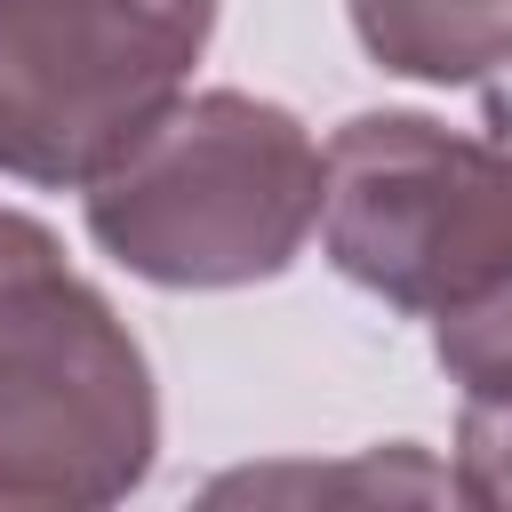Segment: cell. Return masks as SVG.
<instances>
[{
    "label": "cell",
    "instance_id": "cell-1",
    "mask_svg": "<svg viewBox=\"0 0 512 512\" xmlns=\"http://www.w3.org/2000/svg\"><path fill=\"white\" fill-rule=\"evenodd\" d=\"M328 192V152L296 112L200 88L176 96L80 200L112 264L152 288H248L304 256Z\"/></svg>",
    "mask_w": 512,
    "mask_h": 512
},
{
    "label": "cell",
    "instance_id": "cell-2",
    "mask_svg": "<svg viewBox=\"0 0 512 512\" xmlns=\"http://www.w3.org/2000/svg\"><path fill=\"white\" fill-rule=\"evenodd\" d=\"M160 400L120 312L56 232L0 264V512L112 504L152 472Z\"/></svg>",
    "mask_w": 512,
    "mask_h": 512
},
{
    "label": "cell",
    "instance_id": "cell-3",
    "mask_svg": "<svg viewBox=\"0 0 512 512\" xmlns=\"http://www.w3.org/2000/svg\"><path fill=\"white\" fill-rule=\"evenodd\" d=\"M320 240L408 320L472 312L512 272V152L424 112H360L328 136Z\"/></svg>",
    "mask_w": 512,
    "mask_h": 512
},
{
    "label": "cell",
    "instance_id": "cell-4",
    "mask_svg": "<svg viewBox=\"0 0 512 512\" xmlns=\"http://www.w3.org/2000/svg\"><path fill=\"white\" fill-rule=\"evenodd\" d=\"M216 0H0V176L96 184L192 80Z\"/></svg>",
    "mask_w": 512,
    "mask_h": 512
},
{
    "label": "cell",
    "instance_id": "cell-5",
    "mask_svg": "<svg viewBox=\"0 0 512 512\" xmlns=\"http://www.w3.org/2000/svg\"><path fill=\"white\" fill-rule=\"evenodd\" d=\"M352 32L408 80H488L512 64V0H352Z\"/></svg>",
    "mask_w": 512,
    "mask_h": 512
},
{
    "label": "cell",
    "instance_id": "cell-6",
    "mask_svg": "<svg viewBox=\"0 0 512 512\" xmlns=\"http://www.w3.org/2000/svg\"><path fill=\"white\" fill-rule=\"evenodd\" d=\"M208 496H456V480L416 464V448H392V456H360L328 472H232Z\"/></svg>",
    "mask_w": 512,
    "mask_h": 512
},
{
    "label": "cell",
    "instance_id": "cell-7",
    "mask_svg": "<svg viewBox=\"0 0 512 512\" xmlns=\"http://www.w3.org/2000/svg\"><path fill=\"white\" fill-rule=\"evenodd\" d=\"M432 352L464 392H512V272L472 312L432 320Z\"/></svg>",
    "mask_w": 512,
    "mask_h": 512
},
{
    "label": "cell",
    "instance_id": "cell-8",
    "mask_svg": "<svg viewBox=\"0 0 512 512\" xmlns=\"http://www.w3.org/2000/svg\"><path fill=\"white\" fill-rule=\"evenodd\" d=\"M448 480L464 504H512V392H464Z\"/></svg>",
    "mask_w": 512,
    "mask_h": 512
},
{
    "label": "cell",
    "instance_id": "cell-9",
    "mask_svg": "<svg viewBox=\"0 0 512 512\" xmlns=\"http://www.w3.org/2000/svg\"><path fill=\"white\" fill-rule=\"evenodd\" d=\"M32 240H48V224H32V216H16V208H0V264H16Z\"/></svg>",
    "mask_w": 512,
    "mask_h": 512
}]
</instances>
